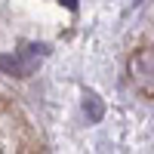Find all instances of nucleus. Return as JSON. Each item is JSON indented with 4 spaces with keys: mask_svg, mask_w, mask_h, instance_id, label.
I'll use <instances>...</instances> for the list:
<instances>
[{
    "mask_svg": "<svg viewBox=\"0 0 154 154\" xmlns=\"http://www.w3.org/2000/svg\"><path fill=\"white\" fill-rule=\"evenodd\" d=\"M62 3H65L68 9H77V0H62Z\"/></svg>",
    "mask_w": 154,
    "mask_h": 154,
    "instance_id": "4",
    "label": "nucleus"
},
{
    "mask_svg": "<svg viewBox=\"0 0 154 154\" xmlns=\"http://www.w3.org/2000/svg\"><path fill=\"white\" fill-rule=\"evenodd\" d=\"M130 77L136 89L142 96L154 99V49L151 46H142V49H133L130 56Z\"/></svg>",
    "mask_w": 154,
    "mask_h": 154,
    "instance_id": "1",
    "label": "nucleus"
},
{
    "mask_svg": "<svg viewBox=\"0 0 154 154\" xmlns=\"http://www.w3.org/2000/svg\"><path fill=\"white\" fill-rule=\"evenodd\" d=\"M0 68L9 71V74H16V77H28L31 74V62H22L19 56H0Z\"/></svg>",
    "mask_w": 154,
    "mask_h": 154,
    "instance_id": "3",
    "label": "nucleus"
},
{
    "mask_svg": "<svg viewBox=\"0 0 154 154\" xmlns=\"http://www.w3.org/2000/svg\"><path fill=\"white\" fill-rule=\"evenodd\" d=\"M83 111H86V120L89 123H99L102 117H105V105H102V99L96 93H86L83 96Z\"/></svg>",
    "mask_w": 154,
    "mask_h": 154,
    "instance_id": "2",
    "label": "nucleus"
}]
</instances>
